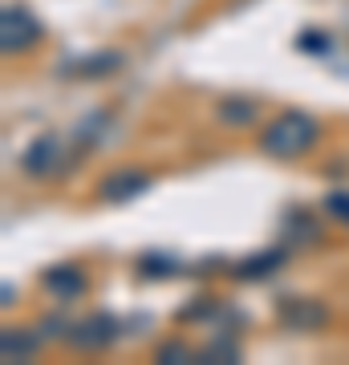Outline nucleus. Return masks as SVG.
Segmentation results:
<instances>
[{
  "label": "nucleus",
  "instance_id": "0eeeda50",
  "mask_svg": "<svg viewBox=\"0 0 349 365\" xmlns=\"http://www.w3.org/2000/svg\"><path fill=\"white\" fill-rule=\"evenodd\" d=\"M57 155H61L57 134H37V138L25 146V155H21V170H25L29 179H41V175H49V170L57 167Z\"/></svg>",
  "mask_w": 349,
  "mask_h": 365
},
{
  "label": "nucleus",
  "instance_id": "6e6552de",
  "mask_svg": "<svg viewBox=\"0 0 349 365\" xmlns=\"http://www.w3.org/2000/svg\"><path fill=\"white\" fill-rule=\"evenodd\" d=\"M122 69V53L114 49H98L90 57H78V61H65L61 73L65 78H86V81H98V78H110Z\"/></svg>",
  "mask_w": 349,
  "mask_h": 365
},
{
  "label": "nucleus",
  "instance_id": "7ed1b4c3",
  "mask_svg": "<svg viewBox=\"0 0 349 365\" xmlns=\"http://www.w3.org/2000/svg\"><path fill=\"white\" fill-rule=\"evenodd\" d=\"M65 341H69L74 349H81V353H102V349H110V345L118 341V317H114V313H90L86 321L69 325Z\"/></svg>",
  "mask_w": 349,
  "mask_h": 365
},
{
  "label": "nucleus",
  "instance_id": "2eb2a0df",
  "mask_svg": "<svg viewBox=\"0 0 349 365\" xmlns=\"http://www.w3.org/2000/svg\"><path fill=\"white\" fill-rule=\"evenodd\" d=\"M297 49L300 53H325L329 49V37H325L321 29H305V33L297 37Z\"/></svg>",
  "mask_w": 349,
  "mask_h": 365
},
{
  "label": "nucleus",
  "instance_id": "f3484780",
  "mask_svg": "<svg viewBox=\"0 0 349 365\" xmlns=\"http://www.w3.org/2000/svg\"><path fill=\"white\" fill-rule=\"evenodd\" d=\"M16 300V292H13V284H4V297H0V304H4V309H9V304H13Z\"/></svg>",
  "mask_w": 349,
  "mask_h": 365
},
{
  "label": "nucleus",
  "instance_id": "ddd939ff",
  "mask_svg": "<svg viewBox=\"0 0 349 365\" xmlns=\"http://www.w3.org/2000/svg\"><path fill=\"white\" fill-rule=\"evenodd\" d=\"M199 353L191 349V345H183V341H163L155 349V361H163V365H187V361H195Z\"/></svg>",
  "mask_w": 349,
  "mask_h": 365
},
{
  "label": "nucleus",
  "instance_id": "f257e3e1",
  "mask_svg": "<svg viewBox=\"0 0 349 365\" xmlns=\"http://www.w3.org/2000/svg\"><path fill=\"white\" fill-rule=\"evenodd\" d=\"M317 143V118L300 114V110H285V114H276L264 126L260 134V150L268 158H300L309 146Z\"/></svg>",
  "mask_w": 349,
  "mask_h": 365
},
{
  "label": "nucleus",
  "instance_id": "20e7f679",
  "mask_svg": "<svg viewBox=\"0 0 349 365\" xmlns=\"http://www.w3.org/2000/svg\"><path fill=\"white\" fill-rule=\"evenodd\" d=\"M276 317L293 333H317V329L329 325V309L317 297H285L276 304Z\"/></svg>",
  "mask_w": 349,
  "mask_h": 365
},
{
  "label": "nucleus",
  "instance_id": "1a4fd4ad",
  "mask_svg": "<svg viewBox=\"0 0 349 365\" xmlns=\"http://www.w3.org/2000/svg\"><path fill=\"white\" fill-rule=\"evenodd\" d=\"M41 349V333L33 329H0V357L4 361H29Z\"/></svg>",
  "mask_w": 349,
  "mask_h": 365
},
{
  "label": "nucleus",
  "instance_id": "f03ea898",
  "mask_svg": "<svg viewBox=\"0 0 349 365\" xmlns=\"http://www.w3.org/2000/svg\"><path fill=\"white\" fill-rule=\"evenodd\" d=\"M41 41V21L29 13L25 4H4L0 9V49L25 53Z\"/></svg>",
  "mask_w": 349,
  "mask_h": 365
},
{
  "label": "nucleus",
  "instance_id": "dca6fc26",
  "mask_svg": "<svg viewBox=\"0 0 349 365\" xmlns=\"http://www.w3.org/2000/svg\"><path fill=\"white\" fill-rule=\"evenodd\" d=\"M325 207H329V215L349 223V191H329V195H325Z\"/></svg>",
  "mask_w": 349,
  "mask_h": 365
},
{
  "label": "nucleus",
  "instance_id": "423d86ee",
  "mask_svg": "<svg viewBox=\"0 0 349 365\" xmlns=\"http://www.w3.org/2000/svg\"><path fill=\"white\" fill-rule=\"evenodd\" d=\"M143 191H151V175L146 170H134V167H122L98 182V199H106V203H130V199H138Z\"/></svg>",
  "mask_w": 349,
  "mask_h": 365
},
{
  "label": "nucleus",
  "instance_id": "f8f14e48",
  "mask_svg": "<svg viewBox=\"0 0 349 365\" xmlns=\"http://www.w3.org/2000/svg\"><path fill=\"white\" fill-rule=\"evenodd\" d=\"M138 272L151 276V280H167V276H179L183 272V264L171 260V256H163V252H151V256L138 260Z\"/></svg>",
  "mask_w": 349,
  "mask_h": 365
},
{
  "label": "nucleus",
  "instance_id": "9d476101",
  "mask_svg": "<svg viewBox=\"0 0 349 365\" xmlns=\"http://www.w3.org/2000/svg\"><path fill=\"white\" fill-rule=\"evenodd\" d=\"M280 264H285V248H264V252H252L248 260H240L236 276L240 280H268L272 272H280Z\"/></svg>",
  "mask_w": 349,
  "mask_h": 365
},
{
  "label": "nucleus",
  "instance_id": "4468645a",
  "mask_svg": "<svg viewBox=\"0 0 349 365\" xmlns=\"http://www.w3.org/2000/svg\"><path fill=\"white\" fill-rule=\"evenodd\" d=\"M199 361H240V345H236V337H216L199 353Z\"/></svg>",
  "mask_w": 349,
  "mask_h": 365
},
{
  "label": "nucleus",
  "instance_id": "39448f33",
  "mask_svg": "<svg viewBox=\"0 0 349 365\" xmlns=\"http://www.w3.org/2000/svg\"><path fill=\"white\" fill-rule=\"evenodd\" d=\"M41 288L49 292L53 300H78L90 292V276L81 272L78 264H53V268H45L41 272Z\"/></svg>",
  "mask_w": 349,
  "mask_h": 365
},
{
  "label": "nucleus",
  "instance_id": "9b49d317",
  "mask_svg": "<svg viewBox=\"0 0 349 365\" xmlns=\"http://www.w3.org/2000/svg\"><path fill=\"white\" fill-rule=\"evenodd\" d=\"M216 114H220V122H228V126H248V122H256V102H252V98H223V102L216 106Z\"/></svg>",
  "mask_w": 349,
  "mask_h": 365
}]
</instances>
